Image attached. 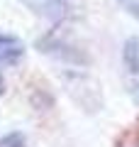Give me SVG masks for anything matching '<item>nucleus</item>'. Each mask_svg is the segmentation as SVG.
<instances>
[{
  "instance_id": "f257e3e1",
  "label": "nucleus",
  "mask_w": 139,
  "mask_h": 147,
  "mask_svg": "<svg viewBox=\"0 0 139 147\" xmlns=\"http://www.w3.org/2000/svg\"><path fill=\"white\" fill-rule=\"evenodd\" d=\"M25 54V44L12 34H0V64H17Z\"/></svg>"
},
{
  "instance_id": "20e7f679",
  "label": "nucleus",
  "mask_w": 139,
  "mask_h": 147,
  "mask_svg": "<svg viewBox=\"0 0 139 147\" xmlns=\"http://www.w3.org/2000/svg\"><path fill=\"white\" fill-rule=\"evenodd\" d=\"M0 147H27V142L20 132H10V135H5L0 140Z\"/></svg>"
},
{
  "instance_id": "f03ea898",
  "label": "nucleus",
  "mask_w": 139,
  "mask_h": 147,
  "mask_svg": "<svg viewBox=\"0 0 139 147\" xmlns=\"http://www.w3.org/2000/svg\"><path fill=\"white\" fill-rule=\"evenodd\" d=\"M22 3H27L29 7H34V12L49 17V20H61L68 7L66 0H22Z\"/></svg>"
},
{
  "instance_id": "39448f33",
  "label": "nucleus",
  "mask_w": 139,
  "mask_h": 147,
  "mask_svg": "<svg viewBox=\"0 0 139 147\" xmlns=\"http://www.w3.org/2000/svg\"><path fill=\"white\" fill-rule=\"evenodd\" d=\"M0 93H5V79H3V74H0Z\"/></svg>"
},
{
  "instance_id": "7ed1b4c3",
  "label": "nucleus",
  "mask_w": 139,
  "mask_h": 147,
  "mask_svg": "<svg viewBox=\"0 0 139 147\" xmlns=\"http://www.w3.org/2000/svg\"><path fill=\"white\" fill-rule=\"evenodd\" d=\"M122 59H124V66H127L132 74H139V39L137 37H132V39L124 42Z\"/></svg>"
}]
</instances>
